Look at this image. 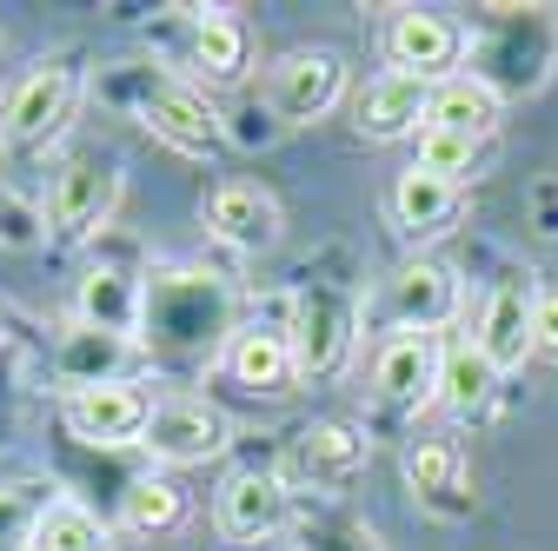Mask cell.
Segmentation results:
<instances>
[{
	"instance_id": "obj_1",
	"label": "cell",
	"mask_w": 558,
	"mask_h": 551,
	"mask_svg": "<svg viewBox=\"0 0 558 551\" xmlns=\"http://www.w3.org/2000/svg\"><path fill=\"white\" fill-rule=\"evenodd\" d=\"M233 286L220 272H199V266H173L147 280V313H140V353L154 366L193 379L214 359H227L233 346Z\"/></svg>"
},
{
	"instance_id": "obj_2",
	"label": "cell",
	"mask_w": 558,
	"mask_h": 551,
	"mask_svg": "<svg viewBox=\"0 0 558 551\" xmlns=\"http://www.w3.org/2000/svg\"><path fill=\"white\" fill-rule=\"evenodd\" d=\"M293 359H300V379H339L345 359H353V339H360V306L345 286H306L293 299Z\"/></svg>"
},
{
	"instance_id": "obj_3",
	"label": "cell",
	"mask_w": 558,
	"mask_h": 551,
	"mask_svg": "<svg viewBox=\"0 0 558 551\" xmlns=\"http://www.w3.org/2000/svg\"><path fill=\"white\" fill-rule=\"evenodd\" d=\"M133 113H140V126H147L154 140H167V147H173V154H186V160L220 154V140H227L220 113L206 107L193 87L167 81V74H154V81H140V87H133Z\"/></svg>"
},
{
	"instance_id": "obj_4",
	"label": "cell",
	"mask_w": 558,
	"mask_h": 551,
	"mask_svg": "<svg viewBox=\"0 0 558 551\" xmlns=\"http://www.w3.org/2000/svg\"><path fill=\"white\" fill-rule=\"evenodd\" d=\"M74 94H81V74L66 60H40L14 81V94L0 100V140L8 147H40L66 126L74 113Z\"/></svg>"
},
{
	"instance_id": "obj_5",
	"label": "cell",
	"mask_w": 558,
	"mask_h": 551,
	"mask_svg": "<svg viewBox=\"0 0 558 551\" xmlns=\"http://www.w3.org/2000/svg\"><path fill=\"white\" fill-rule=\"evenodd\" d=\"M113 206H120V167L107 154H81L60 167V180L47 193V226H53V240H87L113 220Z\"/></svg>"
},
{
	"instance_id": "obj_6",
	"label": "cell",
	"mask_w": 558,
	"mask_h": 551,
	"mask_svg": "<svg viewBox=\"0 0 558 551\" xmlns=\"http://www.w3.org/2000/svg\"><path fill=\"white\" fill-rule=\"evenodd\" d=\"M345 94V60L326 53V47H300L272 66L266 81V113L279 126H306V120H326Z\"/></svg>"
},
{
	"instance_id": "obj_7",
	"label": "cell",
	"mask_w": 558,
	"mask_h": 551,
	"mask_svg": "<svg viewBox=\"0 0 558 551\" xmlns=\"http://www.w3.org/2000/svg\"><path fill=\"white\" fill-rule=\"evenodd\" d=\"M214 525L220 538L233 544H266L293 525V492H287V478L279 472H233L227 486H220V505H214Z\"/></svg>"
},
{
	"instance_id": "obj_8",
	"label": "cell",
	"mask_w": 558,
	"mask_h": 551,
	"mask_svg": "<svg viewBox=\"0 0 558 551\" xmlns=\"http://www.w3.org/2000/svg\"><path fill=\"white\" fill-rule=\"evenodd\" d=\"M60 419L74 439L87 445H140L154 426V399L140 392V385H87V392H66L60 399Z\"/></svg>"
},
{
	"instance_id": "obj_9",
	"label": "cell",
	"mask_w": 558,
	"mask_h": 551,
	"mask_svg": "<svg viewBox=\"0 0 558 551\" xmlns=\"http://www.w3.org/2000/svg\"><path fill=\"white\" fill-rule=\"evenodd\" d=\"M147 445L160 465H206V458H220L227 452V419H220V405H206L193 392L180 399H154V426H147Z\"/></svg>"
},
{
	"instance_id": "obj_10",
	"label": "cell",
	"mask_w": 558,
	"mask_h": 551,
	"mask_svg": "<svg viewBox=\"0 0 558 551\" xmlns=\"http://www.w3.org/2000/svg\"><path fill=\"white\" fill-rule=\"evenodd\" d=\"M532 313H538V286L525 280V272H506V280L485 293V306H478L472 346L499 366V379L519 372V366L532 359Z\"/></svg>"
},
{
	"instance_id": "obj_11",
	"label": "cell",
	"mask_w": 558,
	"mask_h": 551,
	"mask_svg": "<svg viewBox=\"0 0 558 551\" xmlns=\"http://www.w3.org/2000/svg\"><path fill=\"white\" fill-rule=\"evenodd\" d=\"M386 319L399 326V332H439V326H452L459 319V272L452 266H439V259H405L392 280H386Z\"/></svg>"
},
{
	"instance_id": "obj_12",
	"label": "cell",
	"mask_w": 558,
	"mask_h": 551,
	"mask_svg": "<svg viewBox=\"0 0 558 551\" xmlns=\"http://www.w3.org/2000/svg\"><path fill=\"white\" fill-rule=\"evenodd\" d=\"M465 34L446 21V14H426V8H399L392 27H386V60L392 74H412V81H452V60H459Z\"/></svg>"
},
{
	"instance_id": "obj_13",
	"label": "cell",
	"mask_w": 558,
	"mask_h": 551,
	"mask_svg": "<svg viewBox=\"0 0 558 551\" xmlns=\"http://www.w3.org/2000/svg\"><path fill=\"white\" fill-rule=\"evenodd\" d=\"M279 226H287L279 220V199L266 186H253V180H227V186L206 193V233L220 246H233V253H272Z\"/></svg>"
},
{
	"instance_id": "obj_14",
	"label": "cell",
	"mask_w": 558,
	"mask_h": 551,
	"mask_svg": "<svg viewBox=\"0 0 558 551\" xmlns=\"http://www.w3.org/2000/svg\"><path fill=\"white\" fill-rule=\"evenodd\" d=\"M405 486H412L418 505L439 512V518H465V512H472L459 439H412V445H405Z\"/></svg>"
},
{
	"instance_id": "obj_15",
	"label": "cell",
	"mask_w": 558,
	"mask_h": 551,
	"mask_svg": "<svg viewBox=\"0 0 558 551\" xmlns=\"http://www.w3.org/2000/svg\"><path fill=\"white\" fill-rule=\"evenodd\" d=\"M439 359L446 353L426 332H392L373 359V392L386 405H426V399H439Z\"/></svg>"
},
{
	"instance_id": "obj_16",
	"label": "cell",
	"mask_w": 558,
	"mask_h": 551,
	"mask_svg": "<svg viewBox=\"0 0 558 551\" xmlns=\"http://www.w3.org/2000/svg\"><path fill=\"white\" fill-rule=\"evenodd\" d=\"M433 113V81H412V74H386L360 94V133L366 140H405V133H426Z\"/></svg>"
},
{
	"instance_id": "obj_17",
	"label": "cell",
	"mask_w": 558,
	"mask_h": 551,
	"mask_svg": "<svg viewBox=\"0 0 558 551\" xmlns=\"http://www.w3.org/2000/svg\"><path fill=\"white\" fill-rule=\"evenodd\" d=\"M227 372H233L246 392H266V399L293 392L300 359H293L287 326H240V332H233V346H227Z\"/></svg>"
},
{
	"instance_id": "obj_18",
	"label": "cell",
	"mask_w": 558,
	"mask_h": 551,
	"mask_svg": "<svg viewBox=\"0 0 558 551\" xmlns=\"http://www.w3.org/2000/svg\"><path fill=\"white\" fill-rule=\"evenodd\" d=\"M81 326L94 332H113V339H133L140 346V313H147V280H133L126 266H94L81 280V299H74Z\"/></svg>"
},
{
	"instance_id": "obj_19",
	"label": "cell",
	"mask_w": 558,
	"mask_h": 551,
	"mask_svg": "<svg viewBox=\"0 0 558 551\" xmlns=\"http://www.w3.org/2000/svg\"><path fill=\"white\" fill-rule=\"evenodd\" d=\"M133 353V339H113V332H94L74 319V332L60 339V353H53V372L66 392H87V385H120V366Z\"/></svg>"
},
{
	"instance_id": "obj_20",
	"label": "cell",
	"mask_w": 558,
	"mask_h": 551,
	"mask_svg": "<svg viewBox=\"0 0 558 551\" xmlns=\"http://www.w3.org/2000/svg\"><path fill=\"white\" fill-rule=\"evenodd\" d=\"M452 213H459V186H452V180L418 173V167H405V173L392 180V220H399L405 240H433V233H446Z\"/></svg>"
},
{
	"instance_id": "obj_21",
	"label": "cell",
	"mask_w": 558,
	"mask_h": 551,
	"mask_svg": "<svg viewBox=\"0 0 558 551\" xmlns=\"http://www.w3.org/2000/svg\"><path fill=\"white\" fill-rule=\"evenodd\" d=\"M300 472L313 478V486H326V492L353 486V478L366 472V439H360L353 426H339V419L306 426V432H300Z\"/></svg>"
},
{
	"instance_id": "obj_22",
	"label": "cell",
	"mask_w": 558,
	"mask_h": 551,
	"mask_svg": "<svg viewBox=\"0 0 558 551\" xmlns=\"http://www.w3.org/2000/svg\"><path fill=\"white\" fill-rule=\"evenodd\" d=\"M426 126L465 133V140H478V147H485V133L499 126V94L485 87L478 74H452V81H439V87H433V113H426Z\"/></svg>"
},
{
	"instance_id": "obj_23",
	"label": "cell",
	"mask_w": 558,
	"mask_h": 551,
	"mask_svg": "<svg viewBox=\"0 0 558 551\" xmlns=\"http://www.w3.org/2000/svg\"><path fill=\"white\" fill-rule=\"evenodd\" d=\"M293 551H379V538H373V525L366 518H353L345 505H332V499H313V505H293Z\"/></svg>"
},
{
	"instance_id": "obj_24",
	"label": "cell",
	"mask_w": 558,
	"mask_h": 551,
	"mask_svg": "<svg viewBox=\"0 0 558 551\" xmlns=\"http://www.w3.org/2000/svg\"><path fill=\"white\" fill-rule=\"evenodd\" d=\"M180 14H199V8H180ZM246 53H253L246 27L233 14H214V8L199 14V27H193V66H199L206 81H240L246 74Z\"/></svg>"
},
{
	"instance_id": "obj_25",
	"label": "cell",
	"mask_w": 558,
	"mask_h": 551,
	"mask_svg": "<svg viewBox=\"0 0 558 551\" xmlns=\"http://www.w3.org/2000/svg\"><path fill=\"white\" fill-rule=\"evenodd\" d=\"M493 385H499V366L485 359L472 339H459V346H446V359H439V405L446 412H478L485 399H493Z\"/></svg>"
},
{
	"instance_id": "obj_26",
	"label": "cell",
	"mask_w": 558,
	"mask_h": 551,
	"mask_svg": "<svg viewBox=\"0 0 558 551\" xmlns=\"http://www.w3.org/2000/svg\"><path fill=\"white\" fill-rule=\"evenodd\" d=\"M27 551H113V531L81 505V499H53L27 538Z\"/></svg>"
},
{
	"instance_id": "obj_27",
	"label": "cell",
	"mask_w": 558,
	"mask_h": 551,
	"mask_svg": "<svg viewBox=\"0 0 558 551\" xmlns=\"http://www.w3.org/2000/svg\"><path fill=\"white\" fill-rule=\"evenodd\" d=\"M186 518V492L173 486V478L147 472V478H133V486L120 492V525L140 531V538H154V531H173Z\"/></svg>"
},
{
	"instance_id": "obj_28",
	"label": "cell",
	"mask_w": 558,
	"mask_h": 551,
	"mask_svg": "<svg viewBox=\"0 0 558 551\" xmlns=\"http://www.w3.org/2000/svg\"><path fill=\"white\" fill-rule=\"evenodd\" d=\"M47 505H53V486H40V478L0 492V551H21V544L34 538V525H40Z\"/></svg>"
},
{
	"instance_id": "obj_29",
	"label": "cell",
	"mask_w": 558,
	"mask_h": 551,
	"mask_svg": "<svg viewBox=\"0 0 558 551\" xmlns=\"http://www.w3.org/2000/svg\"><path fill=\"white\" fill-rule=\"evenodd\" d=\"M472 160H478V140H465V133H446V126H426L418 133V173H439V180H465L472 173Z\"/></svg>"
},
{
	"instance_id": "obj_30",
	"label": "cell",
	"mask_w": 558,
	"mask_h": 551,
	"mask_svg": "<svg viewBox=\"0 0 558 551\" xmlns=\"http://www.w3.org/2000/svg\"><path fill=\"white\" fill-rule=\"evenodd\" d=\"M47 240V226H40V213L14 193V186H0V246H14V253H27V246H40Z\"/></svg>"
},
{
	"instance_id": "obj_31",
	"label": "cell",
	"mask_w": 558,
	"mask_h": 551,
	"mask_svg": "<svg viewBox=\"0 0 558 551\" xmlns=\"http://www.w3.org/2000/svg\"><path fill=\"white\" fill-rule=\"evenodd\" d=\"M532 353L558 359V293H538V313H532Z\"/></svg>"
}]
</instances>
